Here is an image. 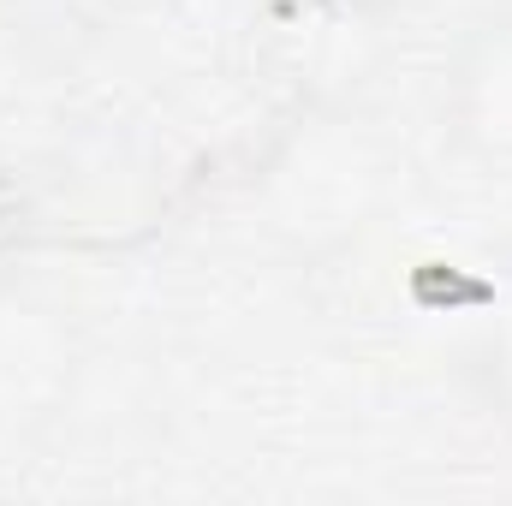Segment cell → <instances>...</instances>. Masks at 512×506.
I'll return each instance as SVG.
<instances>
[{"label":"cell","instance_id":"277c9868","mask_svg":"<svg viewBox=\"0 0 512 506\" xmlns=\"http://www.w3.org/2000/svg\"><path fill=\"white\" fill-rule=\"evenodd\" d=\"M340 6H382V0H340Z\"/></svg>","mask_w":512,"mask_h":506},{"label":"cell","instance_id":"6da1fadb","mask_svg":"<svg viewBox=\"0 0 512 506\" xmlns=\"http://www.w3.org/2000/svg\"><path fill=\"white\" fill-rule=\"evenodd\" d=\"M441 120L471 161L512 173V12L471 24L447 54Z\"/></svg>","mask_w":512,"mask_h":506},{"label":"cell","instance_id":"7a4b0ae2","mask_svg":"<svg viewBox=\"0 0 512 506\" xmlns=\"http://www.w3.org/2000/svg\"><path fill=\"white\" fill-rule=\"evenodd\" d=\"M459 358H465V381L477 387V399L512 423V245L495 251L483 268Z\"/></svg>","mask_w":512,"mask_h":506},{"label":"cell","instance_id":"3957f363","mask_svg":"<svg viewBox=\"0 0 512 506\" xmlns=\"http://www.w3.org/2000/svg\"><path fill=\"white\" fill-rule=\"evenodd\" d=\"M18 239H24V203H18V191H12V179L0 167V274H6V262L18 251Z\"/></svg>","mask_w":512,"mask_h":506}]
</instances>
